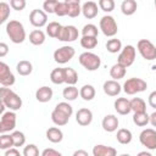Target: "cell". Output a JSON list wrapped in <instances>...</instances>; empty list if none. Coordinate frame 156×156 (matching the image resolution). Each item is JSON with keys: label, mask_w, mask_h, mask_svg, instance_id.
Segmentation results:
<instances>
[{"label": "cell", "mask_w": 156, "mask_h": 156, "mask_svg": "<svg viewBox=\"0 0 156 156\" xmlns=\"http://www.w3.org/2000/svg\"><path fill=\"white\" fill-rule=\"evenodd\" d=\"M155 10H156V0H155Z\"/></svg>", "instance_id": "56"}, {"label": "cell", "mask_w": 156, "mask_h": 156, "mask_svg": "<svg viewBox=\"0 0 156 156\" xmlns=\"http://www.w3.org/2000/svg\"><path fill=\"white\" fill-rule=\"evenodd\" d=\"M126 72H127V68L124 66H122L121 63H115L111 68H110V76L112 79L115 80H118V79H122L124 78L126 76Z\"/></svg>", "instance_id": "24"}, {"label": "cell", "mask_w": 156, "mask_h": 156, "mask_svg": "<svg viewBox=\"0 0 156 156\" xmlns=\"http://www.w3.org/2000/svg\"><path fill=\"white\" fill-rule=\"evenodd\" d=\"M41 155L43 156H61V152L57 150H54V149H45L41 152Z\"/></svg>", "instance_id": "48"}, {"label": "cell", "mask_w": 156, "mask_h": 156, "mask_svg": "<svg viewBox=\"0 0 156 156\" xmlns=\"http://www.w3.org/2000/svg\"><path fill=\"white\" fill-rule=\"evenodd\" d=\"M138 9V4L135 0H124L122 4H121V11L123 15L126 16H132L135 13Z\"/></svg>", "instance_id": "23"}, {"label": "cell", "mask_w": 156, "mask_h": 156, "mask_svg": "<svg viewBox=\"0 0 156 156\" xmlns=\"http://www.w3.org/2000/svg\"><path fill=\"white\" fill-rule=\"evenodd\" d=\"M133 122L138 127H145L147 123H150V116L146 112H135L133 116Z\"/></svg>", "instance_id": "31"}, {"label": "cell", "mask_w": 156, "mask_h": 156, "mask_svg": "<svg viewBox=\"0 0 156 156\" xmlns=\"http://www.w3.org/2000/svg\"><path fill=\"white\" fill-rule=\"evenodd\" d=\"M46 139L54 144H57V143H61L62 139H63V133L60 128L57 127H51L46 130Z\"/></svg>", "instance_id": "22"}, {"label": "cell", "mask_w": 156, "mask_h": 156, "mask_svg": "<svg viewBox=\"0 0 156 156\" xmlns=\"http://www.w3.org/2000/svg\"><path fill=\"white\" fill-rule=\"evenodd\" d=\"M117 154V150L112 146H106V145H95L93 149V155L94 156H115Z\"/></svg>", "instance_id": "21"}, {"label": "cell", "mask_w": 156, "mask_h": 156, "mask_svg": "<svg viewBox=\"0 0 156 156\" xmlns=\"http://www.w3.org/2000/svg\"><path fill=\"white\" fill-rule=\"evenodd\" d=\"M29 41L35 45V46H39L41 44H44L45 41V33L40 29H34L29 33Z\"/></svg>", "instance_id": "27"}, {"label": "cell", "mask_w": 156, "mask_h": 156, "mask_svg": "<svg viewBox=\"0 0 156 156\" xmlns=\"http://www.w3.org/2000/svg\"><path fill=\"white\" fill-rule=\"evenodd\" d=\"M149 105L156 110V90L151 91L150 95H149Z\"/></svg>", "instance_id": "49"}, {"label": "cell", "mask_w": 156, "mask_h": 156, "mask_svg": "<svg viewBox=\"0 0 156 156\" xmlns=\"http://www.w3.org/2000/svg\"><path fill=\"white\" fill-rule=\"evenodd\" d=\"M55 107H56V108H58V110H61L62 112H65V113H66V115H68L69 117H71V116H72V113H73V108H72V106H71L68 102H65V101L58 102Z\"/></svg>", "instance_id": "46"}, {"label": "cell", "mask_w": 156, "mask_h": 156, "mask_svg": "<svg viewBox=\"0 0 156 156\" xmlns=\"http://www.w3.org/2000/svg\"><path fill=\"white\" fill-rule=\"evenodd\" d=\"M73 155L74 156H88V152L84 151V150H77V151L73 152Z\"/></svg>", "instance_id": "53"}, {"label": "cell", "mask_w": 156, "mask_h": 156, "mask_svg": "<svg viewBox=\"0 0 156 156\" xmlns=\"http://www.w3.org/2000/svg\"><path fill=\"white\" fill-rule=\"evenodd\" d=\"M16 69H17V73H18L20 76L26 77V76H29V74L32 73V71H33V65H32L30 61L22 60V61H20V62L17 63Z\"/></svg>", "instance_id": "25"}, {"label": "cell", "mask_w": 156, "mask_h": 156, "mask_svg": "<svg viewBox=\"0 0 156 156\" xmlns=\"http://www.w3.org/2000/svg\"><path fill=\"white\" fill-rule=\"evenodd\" d=\"M150 124L152 127H156V111L150 115Z\"/></svg>", "instance_id": "52"}, {"label": "cell", "mask_w": 156, "mask_h": 156, "mask_svg": "<svg viewBox=\"0 0 156 156\" xmlns=\"http://www.w3.org/2000/svg\"><path fill=\"white\" fill-rule=\"evenodd\" d=\"M113 106H115V110L117 111V113H119L122 116L128 115L132 111V108H130V100H128L127 98H118V99H116Z\"/></svg>", "instance_id": "18"}, {"label": "cell", "mask_w": 156, "mask_h": 156, "mask_svg": "<svg viewBox=\"0 0 156 156\" xmlns=\"http://www.w3.org/2000/svg\"><path fill=\"white\" fill-rule=\"evenodd\" d=\"M16 82L13 73L5 62H0V84L2 87H11Z\"/></svg>", "instance_id": "13"}, {"label": "cell", "mask_w": 156, "mask_h": 156, "mask_svg": "<svg viewBox=\"0 0 156 156\" xmlns=\"http://www.w3.org/2000/svg\"><path fill=\"white\" fill-rule=\"evenodd\" d=\"M147 88V83L141 79V78H129L124 82L123 84V91L127 95H134L138 93H141L144 90H146Z\"/></svg>", "instance_id": "4"}, {"label": "cell", "mask_w": 156, "mask_h": 156, "mask_svg": "<svg viewBox=\"0 0 156 156\" xmlns=\"http://www.w3.org/2000/svg\"><path fill=\"white\" fill-rule=\"evenodd\" d=\"M10 5L6 2H0V23H5L10 17Z\"/></svg>", "instance_id": "40"}, {"label": "cell", "mask_w": 156, "mask_h": 156, "mask_svg": "<svg viewBox=\"0 0 156 156\" xmlns=\"http://www.w3.org/2000/svg\"><path fill=\"white\" fill-rule=\"evenodd\" d=\"M102 89H104V93L106 95H108V96H117L121 93L122 87H121V84L117 80L111 79V80H106L104 83Z\"/></svg>", "instance_id": "17"}, {"label": "cell", "mask_w": 156, "mask_h": 156, "mask_svg": "<svg viewBox=\"0 0 156 156\" xmlns=\"http://www.w3.org/2000/svg\"><path fill=\"white\" fill-rule=\"evenodd\" d=\"M5 156H20V151L17 150V147L12 146V147L5 150Z\"/></svg>", "instance_id": "50"}, {"label": "cell", "mask_w": 156, "mask_h": 156, "mask_svg": "<svg viewBox=\"0 0 156 156\" xmlns=\"http://www.w3.org/2000/svg\"><path fill=\"white\" fill-rule=\"evenodd\" d=\"M62 95H63V98H65L66 100H68V101H73V100H76V99L78 98V95H79V90H78L74 85H68L67 88L63 89Z\"/></svg>", "instance_id": "34"}, {"label": "cell", "mask_w": 156, "mask_h": 156, "mask_svg": "<svg viewBox=\"0 0 156 156\" xmlns=\"http://www.w3.org/2000/svg\"><path fill=\"white\" fill-rule=\"evenodd\" d=\"M16 113L15 111L10 110L7 112H4L1 115L0 119V133H7L16 128Z\"/></svg>", "instance_id": "9"}, {"label": "cell", "mask_w": 156, "mask_h": 156, "mask_svg": "<svg viewBox=\"0 0 156 156\" xmlns=\"http://www.w3.org/2000/svg\"><path fill=\"white\" fill-rule=\"evenodd\" d=\"M99 34V29L95 24L93 23H88L82 28V35H87V37H98Z\"/></svg>", "instance_id": "38"}, {"label": "cell", "mask_w": 156, "mask_h": 156, "mask_svg": "<svg viewBox=\"0 0 156 156\" xmlns=\"http://www.w3.org/2000/svg\"><path fill=\"white\" fill-rule=\"evenodd\" d=\"M78 82V73L74 68L65 67V83L68 85H74Z\"/></svg>", "instance_id": "30"}, {"label": "cell", "mask_w": 156, "mask_h": 156, "mask_svg": "<svg viewBox=\"0 0 156 156\" xmlns=\"http://www.w3.org/2000/svg\"><path fill=\"white\" fill-rule=\"evenodd\" d=\"M12 146H13L12 135L6 134V133H1V135H0V149L1 150H7Z\"/></svg>", "instance_id": "37"}, {"label": "cell", "mask_w": 156, "mask_h": 156, "mask_svg": "<svg viewBox=\"0 0 156 156\" xmlns=\"http://www.w3.org/2000/svg\"><path fill=\"white\" fill-rule=\"evenodd\" d=\"M9 52V46L5 43H0V57H5Z\"/></svg>", "instance_id": "51"}, {"label": "cell", "mask_w": 156, "mask_h": 156, "mask_svg": "<svg viewBox=\"0 0 156 156\" xmlns=\"http://www.w3.org/2000/svg\"><path fill=\"white\" fill-rule=\"evenodd\" d=\"M98 5L104 12H112L115 10V0H99Z\"/></svg>", "instance_id": "41"}, {"label": "cell", "mask_w": 156, "mask_h": 156, "mask_svg": "<svg viewBox=\"0 0 156 156\" xmlns=\"http://www.w3.org/2000/svg\"><path fill=\"white\" fill-rule=\"evenodd\" d=\"M12 139H13V146L15 147H20V146H23L24 143H26V136L20 130H15L12 132Z\"/></svg>", "instance_id": "39"}, {"label": "cell", "mask_w": 156, "mask_h": 156, "mask_svg": "<svg viewBox=\"0 0 156 156\" xmlns=\"http://www.w3.org/2000/svg\"><path fill=\"white\" fill-rule=\"evenodd\" d=\"M6 34L9 35L10 40L15 44H21L26 39L24 27L20 21L16 20H11L6 23Z\"/></svg>", "instance_id": "1"}, {"label": "cell", "mask_w": 156, "mask_h": 156, "mask_svg": "<svg viewBox=\"0 0 156 156\" xmlns=\"http://www.w3.org/2000/svg\"><path fill=\"white\" fill-rule=\"evenodd\" d=\"M62 26L58 23V22H50L49 24H46V34L50 37V38H57L60 30H61Z\"/></svg>", "instance_id": "36"}, {"label": "cell", "mask_w": 156, "mask_h": 156, "mask_svg": "<svg viewBox=\"0 0 156 156\" xmlns=\"http://www.w3.org/2000/svg\"><path fill=\"white\" fill-rule=\"evenodd\" d=\"M106 49L111 54H117L118 51L122 50V41L119 39H116V38L108 39L106 43Z\"/></svg>", "instance_id": "33"}, {"label": "cell", "mask_w": 156, "mask_h": 156, "mask_svg": "<svg viewBox=\"0 0 156 156\" xmlns=\"http://www.w3.org/2000/svg\"><path fill=\"white\" fill-rule=\"evenodd\" d=\"M140 144L149 149V150H156V130L152 128L144 129L139 135Z\"/></svg>", "instance_id": "10"}, {"label": "cell", "mask_w": 156, "mask_h": 156, "mask_svg": "<svg viewBox=\"0 0 156 156\" xmlns=\"http://www.w3.org/2000/svg\"><path fill=\"white\" fill-rule=\"evenodd\" d=\"M68 16L74 18V17H78L80 13H82V7H80V4H68Z\"/></svg>", "instance_id": "43"}, {"label": "cell", "mask_w": 156, "mask_h": 156, "mask_svg": "<svg viewBox=\"0 0 156 156\" xmlns=\"http://www.w3.org/2000/svg\"><path fill=\"white\" fill-rule=\"evenodd\" d=\"M52 95H54L52 89L46 87V85L38 88L37 91H35V99L39 102H48V101H50L52 99Z\"/></svg>", "instance_id": "20"}, {"label": "cell", "mask_w": 156, "mask_h": 156, "mask_svg": "<svg viewBox=\"0 0 156 156\" xmlns=\"http://www.w3.org/2000/svg\"><path fill=\"white\" fill-rule=\"evenodd\" d=\"M23 155H24V156H38V155H39V150H38L37 145H34V144H28V145L24 146V149H23Z\"/></svg>", "instance_id": "45"}, {"label": "cell", "mask_w": 156, "mask_h": 156, "mask_svg": "<svg viewBox=\"0 0 156 156\" xmlns=\"http://www.w3.org/2000/svg\"><path fill=\"white\" fill-rule=\"evenodd\" d=\"M130 108L135 112H146V104L141 98H134L130 100Z\"/></svg>", "instance_id": "32"}, {"label": "cell", "mask_w": 156, "mask_h": 156, "mask_svg": "<svg viewBox=\"0 0 156 156\" xmlns=\"http://www.w3.org/2000/svg\"><path fill=\"white\" fill-rule=\"evenodd\" d=\"M78 29L74 27V26H62L58 35L56 39H58L60 41H67V43H71V41H74L76 39H78Z\"/></svg>", "instance_id": "12"}, {"label": "cell", "mask_w": 156, "mask_h": 156, "mask_svg": "<svg viewBox=\"0 0 156 156\" xmlns=\"http://www.w3.org/2000/svg\"><path fill=\"white\" fill-rule=\"evenodd\" d=\"M135 55H136L135 48L133 45H126L124 48H122V50H121V52L118 55L117 62L127 68V67H129V66H132L134 63Z\"/></svg>", "instance_id": "8"}, {"label": "cell", "mask_w": 156, "mask_h": 156, "mask_svg": "<svg viewBox=\"0 0 156 156\" xmlns=\"http://www.w3.org/2000/svg\"><path fill=\"white\" fill-rule=\"evenodd\" d=\"M27 2L26 0H10V6L12 10H16V11H22L24 10Z\"/></svg>", "instance_id": "47"}, {"label": "cell", "mask_w": 156, "mask_h": 156, "mask_svg": "<svg viewBox=\"0 0 156 156\" xmlns=\"http://www.w3.org/2000/svg\"><path fill=\"white\" fill-rule=\"evenodd\" d=\"M67 4H80V0H65Z\"/></svg>", "instance_id": "54"}, {"label": "cell", "mask_w": 156, "mask_h": 156, "mask_svg": "<svg viewBox=\"0 0 156 156\" xmlns=\"http://www.w3.org/2000/svg\"><path fill=\"white\" fill-rule=\"evenodd\" d=\"M116 138H117V141H118L119 144L126 145V144H129V143L132 141L133 135H132V132H130L129 129H127V128H121V129L117 130Z\"/></svg>", "instance_id": "28"}, {"label": "cell", "mask_w": 156, "mask_h": 156, "mask_svg": "<svg viewBox=\"0 0 156 156\" xmlns=\"http://www.w3.org/2000/svg\"><path fill=\"white\" fill-rule=\"evenodd\" d=\"M80 45L84 49H94L98 45V37H87V35H82L80 38Z\"/></svg>", "instance_id": "35"}, {"label": "cell", "mask_w": 156, "mask_h": 156, "mask_svg": "<svg viewBox=\"0 0 156 156\" xmlns=\"http://www.w3.org/2000/svg\"><path fill=\"white\" fill-rule=\"evenodd\" d=\"M136 49L143 58L146 61H152L156 58V46L147 39H140L136 44Z\"/></svg>", "instance_id": "5"}, {"label": "cell", "mask_w": 156, "mask_h": 156, "mask_svg": "<svg viewBox=\"0 0 156 156\" xmlns=\"http://www.w3.org/2000/svg\"><path fill=\"white\" fill-rule=\"evenodd\" d=\"M139 155H140V156H143V155H146V156H151V154H150V152H147V151H141V152H139Z\"/></svg>", "instance_id": "55"}, {"label": "cell", "mask_w": 156, "mask_h": 156, "mask_svg": "<svg viewBox=\"0 0 156 156\" xmlns=\"http://www.w3.org/2000/svg\"><path fill=\"white\" fill-rule=\"evenodd\" d=\"M29 22L33 27L37 28H41L46 24L48 22V13L44 10H39V9H34L30 11L29 13Z\"/></svg>", "instance_id": "11"}, {"label": "cell", "mask_w": 156, "mask_h": 156, "mask_svg": "<svg viewBox=\"0 0 156 156\" xmlns=\"http://www.w3.org/2000/svg\"><path fill=\"white\" fill-rule=\"evenodd\" d=\"M76 121L79 126L82 127H85V126H89L93 121V112L89 110V108H79L76 113Z\"/></svg>", "instance_id": "14"}, {"label": "cell", "mask_w": 156, "mask_h": 156, "mask_svg": "<svg viewBox=\"0 0 156 156\" xmlns=\"http://www.w3.org/2000/svg\"><path fill=\"white\" fill-rule=\"evenodd\" d=\"M79 96L84 101H91L95 98V88L91 84H85L79 90Z\"/></svg>", "instance_id": "26"}, {"label": "cell", "mask_w": 156, "mask_h": 156, "mask_svg": "<svg viewBox=\"0 0 156 156\" xmlns=\"http://www.w3.org/2000/svg\"><path fill=\"white\" fill-rule=\"evenodd\" d=\"M118 118L115 116V115H106L104 118H102V122H101V126H102V129L105 132H108V133H112L115 130H117L118 128Z\"/></svg>", "instance_id": "16"}, {"label": "cell", "mask_w": 156, "mask_h": 156, "mask_svg": "<svg viewBox=\"0 0 156 156\" xmlns=\"http://www.w3.org/2000/svg\"><path fill=\"white\" fill-rule=\"evenodd\" d=\"M78 61L79 63L87 69V71H96L100 66H101V58L94 54V52H90V51H85V52H82L78 57Z\"/></svg>", "instance_id": "3"}, {"label": "cell", "mask_w": 156, "mask_h": 156, "mask_svg": "<svg viewBox=\"0 0 156 156\" xmlns=\"http://www.w3.org/2000/svg\"><path fill=\"white\" fill-rule=\"evenodd\" d=\"M0 101L4 102L9 110L12 111H17L22 107V99L20 98V95H17L13 90L9 89L7 87L0 89Z\"/></svg>", "instance_id": "2"}, {"label": "cell", "mask_w": 156, "mask_h": 156, "mask_svg": "<svg viewBox=\"0 0 156 156\" xmlns=\"http://www.w3.org/2000/svg\"><path fill=\"white\" fill-rule=\"evenodd\" d=\"M50 80L54 84H62L65 83V67L63 68H54L50 73Z\"/></svg>", "instance_id": "29"}, {"label": "cell", "mask_w": 156, "mask_h": 156, "mask_svg": "<svg viewBox=\"0 0 156 156\" xmlns=\"http://www.w3.org/2000/svg\"><path fill=\"white\" fill-rule=\"evenodd\" d=\"M51 121H52L56 126L62 127V126H66V124L68 123L69 116L66 115L65 112H62L61 110H58V108L55 107V108L52 110V112H51Z\"/></svg>", "instance_id": "19"}, {"label": "cell", "mask_w": 156, "mask_h": 156, "mask_svg": "<svg viewBox=\"0 0 156 156\" xmlns=\"http://www.w3.org/2000/svg\"><path fill=\"white\" fill-rule=\"evenodd\" d=\"M58 2H60L58 0H45L43 4V10L46 13H55Z\"/></svg>", "instance_id": "42"}, {"label": "cell", "mask_w": 156, "mask_h": 156, "mask_svg": "<svg viewBox=\"0 0 156 156\" xmlns=\"http://www.w3.org/2000/svg\"><path fill=\"white\" fill-rule=\"evenodd\" d=\"M98 12H99V5L94 1H87L82 6V13L88 20L95 18L98 16Z\"/></svg>", "instance_id": "15"}, {"label": "cell", "mask_w": 156, "mask_h": 156, "mask_svg": "<svg viewBox=\"0 0 156 156\" xmlns=\"http://www.w3.org/2000/svg\"><path fill=\"white\" fill-rule=\"evenodd\" d=\"M74 55H76L74 48H72L69 45H65V46H61V48L55 50L54 60H55V62H57L60 65H65L68 61H71Z\"/></svg>", "instance_id": "7"}, {"label": "cell", "mask_w": 156, "mask_h": 156, "mask_svg": "<svg viewBox=\"0 0 156 156\" xmlns=\"http://www.w3.org/2000/svg\"><path fill=\"white\" fill-rule=\"evenodd\" d=\"M68 4L66 1L63 2H58L57 7H56V11H55V15L60 16V17H63V16H68Z\"/></svg>", "instance_id": "44"}, {"label": "cell", "mask_w": 156, "mask_h": 156, "mask_svg": "<svg viewBox=\"0 0 156 156\" xmlns=\"http://www.w3.org/2000/svg\"><path fill=\"white\" fill-rule=\"evenodd\" d=\"M99 26H100V29H101L102 34L106 35V37H110V38L115 37V35L117 34V32H118L117 22H116V20H115L112 16H110V15H106V16L101 17Z\"/></svg>", "instance_id": "6"}]
</instances>
